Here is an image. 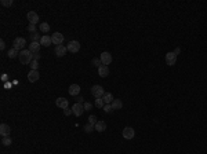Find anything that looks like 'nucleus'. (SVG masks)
I'll list each match as a JSON object with an SVG mask.
<instances>
[{
	"mask_svg": "<svg viewBox=\"0 0 207 154\" xmlns=\"http://www.w3.org/2000/svg\"><path fill=\"white\" fill-rule=\"evenodd\" d=\"M111 105H112V109H113V110H120L123 107V102L120 101V99H113V102H112Z\"/></svg>",
	"mask_w": 207,
	"mask_h": 154,
	"instance_id": "obj_21",
	"label": "nucleus"
},
{
	"mask_svg": "<svg viewBox=\"0 0 207 154\" xmlns=\"http://www.w3.org/2000/svg\"><path fill=\"white\" fill-rule=\"evenodd\" d=\"M94 129H95V127H94L93 124H90V122H87V124L84 125V131H86L87 133H91L93 131H94Z\"/></svg>",
	"mask_w": 207,
	"mask_h": 154,
	"instance_id": "obj_24",
	"label": "nucleus"
},
{
	"mask_svg": "<svg viewBox=\"0 0 207 154\" xmlns=\"http://www.w3.org/2000/svg\"><path fill=\"white\" fill-rule=\"evenodd\" d=\"M72 112H73V114L76 117H80L84 113V106L82 103H75L73 106H72Z\"/></svg>",
	"mask_w": 207,
	"mask_h": 154,
	"instance_id": "obj_6",
	"label": "nucleus"
},
{
	"mask_svg": "<svg viewBox=\"0 0 207 154\" xmlns=\"http://www.w3.org/2000/svg\"><path fill=\"white\" fill-rule=\"evenodd\" d=\"M97 121H98V120H97V116H94V114H91V116H89V122H90V124H93V125H95V124H97Z\"/></svg>",
	"mask_w": 207,
	"mask_h": 154,
	"instance_id": "obj_28",
	"label": "nucleus"
},
{
	"mask_svg": "<svg viewBox=\"0 0 207 154\" xmlns=\"http://www.w3.org/2000/svg\"><path fill=\"white\" fill-rule=\"evenodd\" d=\"M91 94L94 98H102L104 94H105V90L102 88L101 85H93L91 87Z\"/></svg>",
	"mask_w": 207,
	"mask_h": 154,
	"instance_id": "obj_3",
	"label": "nucleus"
},
{
	"mask_svg": "<svg viewBox=\"0 0 207 154\" xmlns=\"http://www.w3.org/2000/svg\"><path fill=\"white\" fill-rule=\"evenodd\" d=\"M76 103H82V105H83V103H84V98H83V96H77V99H76Z\"/></svg>",
	"mask_w": 207,
	"mask_h": 154,
	"instance_id": "obj_35",
	"label": "nucleus"
},
{
	"mask_svg": "<svg viewBox=\"0 0 207 154\" xmlns=\"http://www.w3.org/2000/svg\"><path fill=\"white\" fill-rule=\"evenodd\" d=\"M69 95H72V96H79L80 94V85L79 84H70L69 85Z\"/></svg>",
	"mask_w": 207,
	"mask_h": 154,
	"instance_id": "obj_12",
	"label": "nucleus"
},
{
	"mask_svg": "<svg viewBox=\"0 0 207 154\" xmlns=\"http://www.w3.org/2000/svg\"><path fill=\"white\" fill-rule=\"evenodd\" d=\"M94 127H95L97 132H104L106 129V124H105V121H97V124Z\"/></svg>",
	"mask_w": 207,
	"mask_h": 154,
	"instance_id": "obj_20",
	"label": "nucleus"
},
{
	"mask_svg": "<svg viewBox=\"0 0 207 154\" xmlns=\"http://www.w3.org/2000/svg\"><path fill=\"white\" fill-rule=\"evenodd\" d=\"M0 48H1V50H4V48H6V43H4V40H0Z\"/></svg>",
	"mask_w": 207,
	"mask_h": 154,
	"instance_id": "obj_36",
	"label": "nucleus"
},
{
	"mask_svg": "<svg viewBox=\"0 0 207 154\" xmlns=\"http://www.w3.org/2000/svg\"><path fill=\"white\" fill-rule=\"evenodd\" d=\"M66 51H68V48L65 47L64 44H61V46H55V50H54V52H55V55H57L58 58H62L65 54H66Z\"/></svg>",
	"mask_w": 207,
	"mask_h": 154,
	"instance_id": "obj_11",
	"label": "nucleus"
},
{
	"mask_svg": "<svg viewBox=\"0 0 207 154\" xmlns=\"http://www.w3.org/2000/svg\"><path fill=\"white\" fill-rule=\"evenodd\" d=\"M40 44H42L43 47H50L51 44H53V40H51V36H47V35H44V36H42V39H40Z\"/></svg>",
	"mask_w": 207,
	"mask_h": 154,
	"instance_id": "obj_15",
	"label": "nucleus"
},
{
	"mask_svg": "<svg viewBox=\"0 0 207 154\" xmlns=\"http://www.w3.org/2000/svg\"><path fill=\"white\" fill-rule=\"evenodd\" d=\"M39 29H40V32H43V33H48L50 32V25H48L47 22H42Z\"/></svg>",
	"mask_w": 207,
	"mask_h": 154,
	"instance_id": "obj_22",
	"label": "nucleus"
},
{
	"mask_svg": "<svg viewBox=\"0 0 207 154\" xmlns=\"http://www.w3.org/2000/svg\"><path fill=\"white\" fill-rule=\"evenodd\" d=\"M28 30H29V32H32V33H35V32H36V25L29 23V25H28Z\"/></svg>",
	"mask_w": 207,
	"mask_h": 154,
	"instance_id": "obj_32",
	"label": "nucleus"
},
{
	"mask_svg": "<svg viewBox=\"0 0 207 154\" xmlns=\"http://www.w3.org/2000/svg\"><path fill=\"white\" fill-rule=\"evenodd\" d=\"M123 138L124 139H133L134 138V135H135V131H134V128H131V127H126L124 129H123Z\"/></svg>",
	"mask_w": 207,
	"mask_h": 154,
	"instance_id": "obj_8",
	"label": "nucleus"
},
{
	"mask_svg": "<svg viewBox=\"0 0 207 154\" xmlns=\"http://www.w3.org/2000/svg\"><path fill=\"white\" fill-rule=\"evenodd\" d=\"M8 58H11V59H14V58H17V57H20V51H17L15 48H11V50H8Z\"/></svg>",
	"mask_w": 207,
	"mask_h": 154,
	"instance_id": "obj_23",
	"label": "nucleus"
},
{
	"mask_svg": "<svg viewBox=\"0 0 207 154\" xmlns=\"http://www.w3.org/2000/svg\"><path fill=\"white\" fill-rule=\"evenodd\" d=\"M180 52H181V48H180V47H177V48L174 50V54H175V55H178Z\"/></svg>",
	"mask_w": 207,
	"mask_h": 154,
	"instance_id": "obj_38",
	"label": "nucleus"
},
{
	"mask_svg": "<svg viewBox=\"0 0 207 154\" xmlns=\"http://www.w3.org/2000/svg\"><path fill=\"white\" fill-rule=\"evenodd\" d=\"M40 46H42V44H40L39 41H32L31 44H29V48H28V50H29L32 54H37L39 52V50H40Z\"/></svg>",
	"mask_w": 207,
	"mask_h": 154,
	"instance_id": "obj_17",
	"label": "nucleus"
},
{
	"mask_svg": "<svg viewBox=\"0 0 207 154\" xmlns=\"http://www.w3.org/2000/svg\"><path fill=\"white\" fill-rule=\"evenodd\" d=\"M104 109V112L105 113H111V112H113V109H112V105H105V106L102 107Z\"/></svg>",
	"mask_w": 207,
	"mask_h": 154,
	"instance_id": "obj_31",
	"label": "nucleus"
},
{
	"mask_svg": "<svg viewBox=\"0 0 207 154\" xmlns=\"http://www.w3.org/2000/svg\"><path fill=\"white\" fill-rule=\"evenodd\" d=\"M1 144H3V146H10L11 144V138L10 136H4V138H1Z\"/></svg>",
	"mask_w": 207,
	"mask_h": 154,
	"instance_id": "obj_25",
	"label": "nucleus"
},
{
	"mask_svg": "<svg viewBox=\"0 0 207 154\" xmlns=\"http://www.w3.org/2000/svg\"><path fill=\"white\" fill-rule=\"evenodd\" d=\"M55 105H57V107H59V109H66L68 107V99H65V98H58L57 101H55Z\"/></svg>",
	"mask_w": 207,
	"mask_h": 154,
	"instance_id": "obj_16",
	"label": "nucleus"
},
{
	"mask_svg": "<svg viewBox=\"0 0 207 154\" xmlns=\"http://www.w3.org/2000/svg\"><path fill=\"white\" fill-rule=\"evenodd\" d=\"M100 59H101L102 65H105V66H108V65L112 64V55L109 52H106V51L100 55Z\"/></svg>",
	"mask_w": 207,
	"mask_h": 154,
	"instance_id": "obj_9",
	"label": "nucleus"
},
{
	"mask_svg": "<svg viewBox=\"0 0 207 154\" xmlns=\"http://www.w3.org/2000/svg\"><path fill=\"white\" fill-rule=\"evenodd\" d=\"M98 75H100V77H108L109 76V68L105 66V65L100 66L98 68Z\"/></svg>",
	"mask_w": 207,
	"mask_h": 154,
	"instance_id": "obj_18",
	"label": "nucleus"
},
{
	"mask_svg": "<svg viewBox=\"0 0 207 154\" xmlns=\"http://www.w3.org/2000/svg\"><path fill=\"white\" fill-rule=\"evenodd\" d=\"M40 75H39V70H31L29 73H28V80L31 81V83H36L37 80H39Z\"/></svg>",
	"mask_w": 207,
	"mask_h": 154,
	"instance_id": "obj_14",
	"label": "nucleus"
},
{
	"mask_svg": "<svg viewBox=\"0 0 207 154\" xmlns=\"http://www.w3.org/2000/svg\"><path fill=\"white\" fill-rule=\"evenodd\" d=\"M25 46H26V40L24 37H17L14 40V43H13V48H15L17 51H20V52L25 48Z\"/></svg>",
	"mask_w": 207,
	"mask_h": 154,
	"instance_id": "obj_2",
	"label": "nucleus"
},
{
	"mask_svg": "<svg viewBox=\"0 0 207 154\" xmlns=\"http://www.w3.org/2000/svg\"><path fill=\"white\" fill-rule=\"evenodd\" d=\"M1 80H3V81H6V80H7V76L3 75V76H1Z\"/></svg>",
	"mask_w": 207,
	"mask_h": 154,
	"instance_id": "obj_39",
	"label": "nucleus"
},
{
	"mask_svg": "<svg viewBox=\"0 0 207 154\" xmlns=\"http://www.w3.org/2000/svg\"><path fill=\"white\" fill-rule=\"evenodd\" d=\"M164 61H166V64L169 65V66H174V65L177 64V55L174 54V51H171V52L166 54Z\"/></svg>",
	"mask_w": 207,
	"mask_h": 154,
	"instance_id": "obj_4",
	"label": "nucleus"
},
{
	"mask_svg": "<svg viewBox=\"0 0 207 154\" xmlns=\"http://www.w3.org/2000/svg\"><path fill=\"white\" fill-rule=\"evenodd\" d=\"M66 48H68L69 52H72V54L79 52V50H80V43L76 41V40H72V41H69V44L66 46Z\"/></svg>",
	"mask_w": 207,
	"mask_h": 154,
	"instance_id": "obj_5",
	"label": "nucleus"
},
{
	"mask_svg": "<svg viewBox=\"0 0 207 154\" xmlns=\"http://www.w3.org/2000/svg\"><path fill=\"white\" fill-rule=\"evenodd\" d=\"M91 64L94 65V66H102V62H101V59L100 58H93V61H91Z\"/></svg>",
	"mask_w": 207,
	"mask_h": 154,
	"instance_id": "obj_27",
	"label": "nucleus"
},
{
	"mask_svg": "<svg viewBox=\"0 0 207 154\" xmlns=\"http://www.w3.org/2000/svg\"><path fill=\"white\" fill-rule=\"evenodd\" d=\"M83 106H84V110H91L93 105H91L90 102H84V103H83Z\"/></svg>",
	"mask_w": 207,
	"mask_h": 154,
	"instance_id": "obj_33",
	"label": "nucleus"
},
{
	"mask_svg": "<svg viewBox=\"0 0 207 154\" xmlns=\"http://www.w3.org/2000/svg\"><path fill=\"white\" fill-rule=\"evenodd\" d=\"M39 59H40V54L39 52L35 54V55H33V61H39Z\"/></svg>",
	"mask_w": 207,
	"mask_h": 154,
	"instance_id": "obj_37",
	"label": "nucleus"
},
{
	"mask_svg": "<svg viewBox=\"0 0 207 154\" xmlns=\"http://www.w3.org/2000/svg\"><path fill=\"white\" fill-rule=\"evenodd\" d=\"M18 58H20V62H21L22 65H28V64H32L33 55L29 50H22L21 52H20V57H18Z\"/></svg>",
	"mask_w": 207,
	"mask_h": 154,
	"instance_id": "obj_1",
	"label": "nucleus"
},
{
	"mask_svg": "<svg viewBox=\"0 0 207 154\" xmlns=\"http://www.w3.org/2000/svg\"><path fill=\"white\" fill-rule=\"evenodd\" d=\"M64 114L65 116H70V114H73V112H72V109L66 107V109H64Z\"/></svg>",
	"mask_w": 207,
	"mask_h": 154,
	"instance_id": "obj_34",
	"label": "nucleus"
},
{
	"mask_svg": "<svg viewBox=\"0 0 207 154\" xmlns=\"http://www.w3.org/2000/svg\"><path fill=\"white\" fill-rule=\"evenodd\" d=\"M51 40H53V44L61 46V44L64 43V35H62V33H59V32H55V33H53Z\"/></svg>",
	"mask_w": 207,
	"mask_h": 154,
	"instance_id": "obj_7",
	"label": "nucleus"
},
{
	"mask_svg": "<svg viewBox=\"0 0 207 154\" xmlns=\"http://www.w3.org/2000/svg\"><path fill=\"white\" fill-rule=\"evenodd\" d=\"M1 6H4V7H11V6H13V0H1Z\"/></svg>",
	"mask_w": 207,
	"mask_h": 154,
	"instance_id": "obj_29",
	"label": "nucleus"
},
{
	"mask_svg": "<svg viewBox=\"0 0 207 154\" xmlns=\"http://www.w3.org/2000/svg\"><path fill=\"white\" fill-rule=\"evenodd\" d=\"M28 17V21H29V23H33V25H36L37 22H39V14H37L36 11H29L26 14Z\"/></svg>",
	"mask_w": 207,
	"mask_h": 154,
	"instance_id": "obj_10",
	"label": "nucleus"
},
{
	"mask_svg": "<svg viewBox=\"0 0 207 154\" xmlns=\"http://www.w3.org/2000/svg\"><path fill=\"white\" fill-rule=\"evenodd\" d=\"M10 132H11V128H10V125L8 124H1L0 125V135L4 138V136H10Z\"/></svg>",
	"mask_w": 207,
	"mask_h": 154,
	"instance_id": "obj_13",
	"label": "nucleus"
},
{
	"mask_svg": "<svg viewBox=\"0 0 207 154\" xmlns=\"http://www.w3.org/2000/svg\"><path fill=\"white\" fill-rule=\"evenodd\" d=\"M31 69L32 70L39 69V61H32V64H31Z\"/></svg>",
	"mask_w": 207,
	"mask_h": 154,
	"instance_id": "obj_30",
	"label": "nucleus"
},
{
	"mask_svg": "<svg viewBox=\"0 0 207 154\" xmlns=\"http://www.w3.org/2000/svg\"><path fill=\"white\" fill-rule=\"evenodd\" d=\"M95 106L97 107H101V109L105 106V102L102 101V98H95Z\"/></svg>",
	"mask_w": 207,
	"mask_h": 154,
	"instance_id": "obj_26",
	"label": "nucleus"
},
{
	"mask_svg": "<svg viewBox=\"0 0 207 154\" xmlns=\"http://www.w3.org/2000/svg\"><path fill=\"white\" fill-rule=\"evenodd\" d=\"M102 101L105 102V105H111L112 102H113V95H112L111 92H105L104 96H102Z\"/></svg>",
	"mask_w": 207,
	"mask_h": 154,
	"instance_id": "obj_19",
	"label": "nucleus"
}]
</instances>
